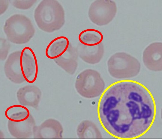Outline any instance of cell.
<instances>
[{
    "label": "cell",
    "instance_id": "cell-1",
    "mask_svg": "<svg viewBox=\"0 0 162 140\" xmlns=\"http://www.w3.org/2000/svg\"><path fill=\"white\" fill-rule=\"evenodd\" d=\"M98 118L110 135L122 140L142 136L153 125L157 107L149 89L138 81L122 80L103 92L98 105Z\"/></svg>",
    "mask_w": 162,
    "mask_h": 140
},
{
    "label": "cell",
    "instance_id": "cell-2",
    "mask_svg": "<svg viewBox=\"0 0 162 140\" xmlns=\"http://www.w3.org/2000/svg\"><path fill=\"white\" fill-rule=\"evenodd\" d=\"M34 16L38 27L47 33L59 30L65 23L64 10L56 0L41 1L35 10Z\"/></svg>",
    "mask_w": 162,
    "mask_h": 140
},
{
    "label": "cell",
    "instance_id": "cell-3",
    "mask_svg": "<svg viewBox=\"0 0 162 140\" xmlns=\"http://www.w3.org/2000/svg\"><path fill=\"white\" fill-rule=\"evenodd\" d=\"M4 30L8 40L16 44L28 42L35 33V29L30 19L26 16L16 14L5 21Z\"/></svg>",
    "mask_w": 162,
    "mask_h": 140
},
{
    "label": "cell",
    "instance_id": "cell-4",
    "mask_svg": "<svg viewBox=\"0 0 162 140\" xmlns=\"http://www.w3.org/2000/svg\"><path fill=\"white\" fill-rule=\"evenodd\" d=\"M108 71L113 77L120 79L134 77L139 73L141 65L135 57L124 52H118L111 56L107 63Z\"/></svg>",
    "mask_w": 162,
    "mask_h": 140
},
{
    "label": "cell",
    "instance_id": "cell-5",
    "mask_svg": "<svg viewBox=\"0 0 162 140\" xmlns=\"http://www.w3.org/2000/svg\"><path fill=\"white\" fill-rule=\"evenodd\" d=\"M78 93L83 97H97L104 90L105 83L100 73L91 69H86L77 76L75 85Z\"/></svg>",
    "mask_w": 162,
    "mask_h": 140
},
{
    "label": "cell",
    "instance_id": "cell-6",
    "mask_svg": "<svg viewBox=\"0 0 162 140\" xmlns=\"http://www.w3.org/2000/svg\"><path fill=\"white\" fill-rule=\"evenodd\" d=\"M117 10L116 3L113 1L96 0L91 4L88 16L93 23L98 26H103L112 20Z\"/></svg>",
    "mask_w": 162,
    "mask_h": 140
},
{
    "label": "cell",
    "instance_id": "cell-7",
    "mask_svg": "<svg viewBox=\"0 0 162 140\" xmlns=\"http://www.w3.org/2000/svg\"><path fill=\"white\" fill-rule=\"evenodd\" d=\"M20 63L21 70L26 81L32 83L38 74V64L35 55L30 47H26L21 51Z\"/></svg>",
    "mask_w": 162,
    "mask_h": 140
},
{
    "label": "cell",
    "instance_id": "cell-8",
    "mask_svg": "<svg viewBox=\"0 0 162 140\" xmlns=\"http://www.w3.org/2000/svg\"><path fill=\"white\" fill-rule=\"evenodd\" d=\"M142 60L148 70L156 72L162 70V44L154 42L149 45L144 50Z\"/></svg>",
    "mask_w": 162,
    "mask_h": 140
},
{
    "label": "cell",
    "instance_id": "cell-9",
    "mask_svg": "<svg viewBox=\"0 0 162 140\" xmlns=\"http://www.w3.org/2000/svg\"><path fill=\"white\" fill-rule=\"evenodd\" d=\"M63 131L60 123L56 119L50 118L40 125L35 126L33 136L36 139H61Z\"/></svg>",
    "mask_w": 162,
    "mask_h": 140
},
{
    "label": "cell",
    "instance_id": "cell-10",
    "mask_svg": "<svg viewBox=\"0 0 162 140\" xmlns=\"http://www.w3.org/2000/svg\"><path fill=\"white\" fill-rule=\"evenodd\" d=\"M21 51H14L8 56L4 65L6 76L11 82L20 84L26 81L21 70L20 58Z\"/></svg>",
    "mask_w": 162,
    "mask_h": 140
},
{
    "label": "cell",
    "instance_id": "cell-11",
    "mask_svg": "<svg viewBox=\"0 0 162 140\" xmlns=\"http://www.w3.org/2000/svg\"><path fill=\"white\" fill-rule=\"evenodd\" d=\"M35 120L30 114L27 119L14 121L8 120V127L10 134L16 139H28L33 135Z\"/></svg>",
    "mask_w": 162,
    "mask_h": 140
},
{
    "label": "cell",
    "instance_id": "cell-12",
    "mask_svg": "<svg viewBox=\"0 0 162 140\" xmlns=\"http://www.w3.org/2000/svg\"><path fill=\"white\" fill-rule=\"evenodd\" d=\"M76 49L78 56L85 62L91 64L99 63L104 52L103 42L95 45L87 46L79 42Z\"/></svg>",
    "mask_w": 162,
    "mask_h": 140
},
{
    "label": "cell",
    "instance_id": "cell-13",
    "mask_svg": "<svg viewBox=\"0 0 162 140\" xmlns=\"http://www.w3.org/2000/svg\"><path fill=\"white\" fill-rule=\"evenodd\" d=\"M16 96L21 105L37 109L41 98V92L37 86L27 85L19 89Z\"/></svg>",
    "mask_w": 162,
    "mask_h": 140
},
{
    "label": "cell",
    "instance_id": "cell-14",
    "mask_svg": "<svg viewBox=\"0 0 162 140\" xmlns=\"http://www.w3.org/2000/svg\"><path fill=\"white\" fill-rule=\"evenodd\" d=\"M78 57L76 48L70 43L68 48L63 54L53 60L66 72L72 75L75 73L77 68Z\"/></svg>",
    "mask_w": 162,
    "mask_h": 140
},
{
    "label": "cell",
    "instance_id": "cell-15",
    "mask_svg": "<svg viewBox=\"0 0 162 140\" xmlns=\"http://www.w3.org/2000/svg\"><path fill=\"white\" fill-rule=\"evenodd\" d=\"M70 42L64 36L58 37L52 40L47 45L45 51L47 57L56 59L60 56L68 48Z\"/></svg>",
    "mask_w": 162,
    "mask_h": 140
},
{
    "label": "cell",
    "instance_id": "cell-16",
    "mask_svg": "<svg viewBox=\"0 0 162 140\" xmlns=\"http://www.w3.org/2000/svg\"><path fill=\"white\" fill-rule=\"evenodd\" d=\"M76 133L81 139H100L102 134L95 124L91 121L85 120L82 121L78 125Z\"/></svg>",
    "mask_w": 162,
    "mask_h": 140
},
{
    "label": "cell",
    "instance_id": "cell-17",
    "mask_svg": "<svg viewBox=\"0 0 162 140\" xmlns=\"http://www.w3.org/2000/svg\"><path fill=\"white\" fill-rule=\"evenodd\" d=\"M103 36L100 31L94 29H89L81 32L78 39L82 44L87 46L97 45L102 42Z\"/></svg>",
    "mask_w": 162,
    "mask_h": 140
},
{
    "label": "cell",
    "instance_id": "cell-18",
    "mask_svg": "<svg viewBox=\"0 0 162 140\" xmlns=\"http://www.w3.org/2000/svg\"><path fill=\"white\" fill-rule=\"evenodd\" d=\"M28 109L25 106L15 105L7 109L5 115L10 121H17L24 120L28 118L30 114Z\"/></svg>",
    "mask_w": 162,
    "mask_h": 140
},
{
    "label": "cell",
    "instance_id": "cell-19",
    "mask_svg": "<svg viewBox=\"0 0 162 140\" xmlns=\"http://www.w3.org/2000/svg\"><path fill=\"white\" fill-rule=\"evenodd\" d=\"M36 0H12V4L16 8L26 10L31 8Z\"/></svg>",
    "mask_w": 162,
    "mask_h": 140
},
{
    "label": "cell",
    "instance_id": "cell-20",
    "mask_svg": "<svg viewBox=\"0 0 162 140\" xmlns=\"http://www.w3.org/2000/svg\"><path fill=\"white\" fill-rule=\"evenodd\" d=\"M10 45L9 42L5 39L0 38V60H5L8 56Z\"/></svg>",
    "mask_w": 162,
    "mask_h": 140
},
{
    "label": "cell",
    "instance_id": "cell-21",
    "mask_svg": "<svg viewBox=\"0 0 162 140\" xmlns=\"http://www.w3.org/2000/svg\"><path fill=\"white\" fill-rule=\"evenodd\" d=\"M0 15L2 14L6 10L9 5L8 0H0Z\"/></svg>",
    "mask_w": 162,
    "mask_h": 140
}]
</instances>
